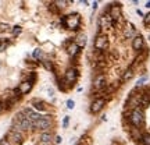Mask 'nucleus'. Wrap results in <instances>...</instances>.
Masks as SVG:
<instances>
[{"mask_svg":"<svg viewBox=\"0 0 150 145\" xmlns=\"http://www.w3.org/2000/svg\"><path fill=\"white\" fill-rule=\"evenodd\" d=\"M94 48L99 52L106 50L107 48H108V41H107L106 35H97L96 36V39H94Z\"/></svg>","mask_w":150,"mask_h":145,"instance_id":"20e7f679","label":"nucleus"},{"mask_svg":"<svg viewBox=\"0 0 150 145\" xmlns=\"http://www.w3.org/2000/svg\"><path fill=\"white\" fill-rule=\"evenodd\" d=\"M56 142L57 144H60V142H61V137H56Z\"/></svg>","mask_w":150,"mask_h":145,"instance_id":"473e14b6","label":"nucleus"},{"mask_svg":"<svg viewBox=\"0 0 150 145\" xmlns=\"http://www.w3.org/2000/svg\"><path fill=\"white\" fill-rule=\"evenodd\" d=\"M35 127H36V128H39V130H42L43 132H49L50 127H51V121H50L49 116L42 117L40 120H38L36 123H35Z\"/></svg>","mask_w":150,"mask_h":145,"instance_id":"39448f33","label":"nucleus"},{"mask_svg":"<svg viewBox=\"0 0 150 145\" xmlns=\"http://www.w3.org/2000/svg\"><path fill=\"white\" fill-rule=\"evenodd\" d=\"M25 114V117L28 120H31L32 123H36L38 120H40L42 119V116H39V114L36 113V112H33L32 109H25V110H22Z\"/></svg>","mask_w":150,"mask_h":145,"instance_id":"6e6552de","label":"nucleus"},{"mask_svg":"<svg viewBox=\"0 0 150 145\" xmlns=\"http://www.w3.org/2000/svg\"><path fill=\"white\" fill-rule=\"evenodd\" d=\"M38 145H51V142H50V144H47V142H40V141H39V144Z\"/></svg>","mask_w":150,"mask_h":145,"instance_id":"72a5a7b5","label":"nucleus"},{"mask_svg":"<svg viewBox=\"0 0 150 145\" xmlns=\"http://www.w3.org/2000/svg\"><path fill=\"white\" fill-rule=\"evenodd\" d=\"M129 120L131 123L133 124L135 127H140L142 124L144 123V114H143V110L140 107H136L132 110L131 116H129Z\"/></svg>","mask_w":150,"mask_h":145,"instance_id":"f257e3e1","label":"nucleus"},{"mask_svg":"<svg viewBox=\"0 0 150 145\" xmlns=\"http://www.w3.org/2000/svg\"><path fill=\"white\" fill-rule=\"evenodd\" d=\"M75 43L78 45L79 48H83L86 45V35L85 34H79L76 38H75Z\"/></svg>","mask_w":150,"mask_h":145,"instance_id":"2eb2a0df","label":"nucleus"},{"mask_svg":"<svg viewBox=\"0 0 150 145\" xmlns=\"http://www.w3.org/2000/svg\"><path fill=\"white\" fill-rule=\"evenodd\" d=\"M32 105L36 107L38 110H42V112H46V110H47V105H46L44 102H42V101L35 99V101H32Z\"/></svg>","mask_w":150,"mask_h":145,"instance_id":"4468645a","label":"nucleus"},{"mask_svg":"<svg viewBox=\"0 0 150 145\" xmlns=\"http://www.w3.org/2000/svg\"><path fill=\"white\" fill-rule=\"evenodd\" d=\"M19 92L21 94H28L32 89V81H24L22 84H19Z\"/></svg>","mask_w":150,"mask_h":145,"instance_id":"f8f14e48","label":"nucleus"},{"mask_svg":"<svg viewBox=\"0 0 150 145\" xmlns=\"http://www.w3.org/2000/svg\"><path fill=\"white\" fill-rule=\"evenodd\" d=\"M49 8H50V11H51V13H54V14H57V13H58V10H57L56 4H51V6H50Z\"/></svg>","mask_w":150,"mask_h":145,"instance_id":"cd10ccee","label":"nucleus"},{"mask_svg":"<svg viewBox=\"0 0 150 145\" xmlns=\"http://www.w3.org/2000/svg\"><path fill=\"white\" fill-rule=\"evenodd\" d=\"M68 123H69V117H64V120H63V126H64V128L68 127Z\"/></svg>","mask_w":150,"mask_h":145,"instance_id":"bb28decb","label":"nucleus"},{"mask_svg":"<svg viewBox=\"0 0 150 145\" xmlns=\"http://www.w3.org/2000/svg\"><path fill=\"white\" fill-rule=\"evenodd\" d=\"M6 138L8 139V142H10L11 145H17V144H21V142H22V139H24V134H22V131H18V130L11 128L10 131L7 132Z\"/></svg>","mask_w":150,"mask_h":145,"instance_id":"7ed1b4c3","label":"nucleus"},{"mask_svg":"<svg viewBox=\"0 0 150 145\" xmlns=\"http://www.w3.org/2000/svg\"><path fill=\"white\" fill-rule=\"evenodd\" d=\"M7 29H10V25L8 24H0V32H4Z\"/></svg>","mask_w":150,"mask_h":145,"instance_id":"b1692460","label":"nucleus"},{"mask_svg":"<svg viewBox=\"0 0 150 145\" xmlns=\"http://www.w3.org/2000/svg\"><path fill=\"white\" fill-rule=\"evenodd\" d=\"M93 87L96 89H103L106 87V78L103 74H100V76L96 77V80L93 81Z\"/></svg>","mask_w":150,"mask_h":145,"instance_id":"9b49d317","label":"nucleus"},{"mask_svg":"<svg viewBox=\"0 0 150 145\" xmlns=\"http://www.w3.org/2000/svg\"><path fill=\"white\" fill-rule=\"evenodd\" d=\"M39 139H40V142H47V144H50V142H53V135H51L50 132H42Z\"/></svg>","mask_w":150,"mask_h":145,"instance_id":"dca6fc26","label":"nucleus"},{"mask_svg":"<svg viewBox=\"0 0 150 145\" xmlns=\"http://www.w3.org/2000/svg\"><path fill=\"white\" fill-rule=\"evenodd\" d=\"M146 7H149V8H150V1H147V3H146Z\"/></svg>","mask_w":150,"mask_h":145,"instance_id":"c9c22d12","label":"nucleus"},{"mask_svg":"<svg viewBox=\"0 0 150 145\" xmlns=\"http://www.w3.org/2000/svg\"><path fill=\"white\" fill-rule=\"evenodd\" d=\"M142 144L150 145V134H143V135H142Z\"/></svg>","mask_w":150,"mask_h":145,"instance_id":"412c9836","label":"nucleus"},{"mask_svg":"<svg viewBox=\"0 0 150 145\" xmlns=\"http://www.w3.org/2000/svg\"><path fill=\"white\" fill-rule=\"evenodd\" d=\"M132 76H133V69H128L126 70V71H125V74L124 76H122V80H124V81H128V80H131L132 78Z\"/></svg>","mask_w":150,"mask_h":145,"instance_id":"aec40b11","label":"nucleus"},{"mask_svg":"<svg viewBox=\"0 0 150 145\" xmlns=\"http://www.w3.org/2000/svg\"><path fill=\"white\" fill-rule=\"evenodd\" d=\"M76 145H82V144H76Z\"/></svg>","mask_w":150,"mask_h":145,"instance_id":"4c0bfd02","label":"nucleus"},{"mask_svg":"<svg viewBox=\"0 0 150 145\" xmlns=\"http://www.w3.org/2000/svg\"><path fill=\"white\" fill-rule=\"evenodd\" d=\"M1 110H3V106H1V105H0V112H1Z\"/></svg>","mask_w":150,"mask_h":145,"instance_id":"e433bc0d","label":"nucleus"},{"mask_svg":"<svg viewBox=\"0 0 150 145\" xmlns=\"http://www.w3.org/2000/svg\"><path fill=\"white\" fill-rule=\"evenodd\" d=\"M142 135H143V134L139 131V128H133L131 131V137L133 139H142Z\"/></svg>","mask_w":150,"mask_h":145,"instance_id":"6ab92c4d","label":"nucleus"},{"mask_svg":"<svg viewBox=\"0 0 150 145\" xmlns=\"http://www.w3.org/2000/svg\"><path fill=\"white\" fill-rule=\"evenodd\" d=\"M43 66H44V67H46L47 70H51V69H53V67H51V63H50L49 60H44V62H43Z\"/></svg>","mask_w":150,"mask_h":145,"instance_id":"a878e982","label":"nucleus"},{"mask_svg":"<svg viewBox=\"0 0 150 145\" xmlns=\"http://www.w3.org/2000/svg\"><path fill=\"white\" fill-rule=\"evenodd\" d=\"M143 45H144L143 36H140V35L135 36L133 41H132V48H133V50H136V52H140V49L143 48Z\"/></svg>","mask_w":150,"mask_h":145,"instance_id":"1a4fd4ad","label":"nucleus"},{"mask_svg":"<svg viewBox=\"0 0 150 145\" xmlns=\"http://www.w3.org/2000/svg\"><path fill=\"white\" fill-rule=\"evenodd\" d=\"M104 103H106V101H104L103 98H97V99L92 103L90 112H92V113H97V112H100V110L103 109V106H104Z\"/></svg>","mask_w":150,"mask_h":145,"instance_id":"423d86ee","label":"nucleus"},{"mask_svg":"<svg viewBox=\"0 0 150 145\" xmlns=\"http://www.w3.org/2000/svg\"><path fill=\"white\" fill-rule=\"evenodd\" d=\"M33 57H35V59H39V60H42V57H43V52L40 50V49H36V50L33 52Z\"/></svg>","mask_w":150,"mask_h":145,"instance_id":"4be33fe9","label":"nucleus"},{"mask_svg":"<svg viewBox=\"0 0 150 145\" xmlns=\"http://www.w3.org/2000/svg\"><path fill=\"white\" fill-rule=\"evenodd\" d=\"M75 78H76V70L75 69H68L67 73H65V80L68 82H74Z\"/></svg>","mask_w":150,"mask_h":145,"instance_id":"ddd939ff","label":"nucleus"},{"mask_svg":"<svg viewBox=\"0 0 150 145\" xmlns=\"http://www.w3.org/2000/svg\"><path fill=\"white\" fill-rule=\"evenodd\" d=\"M110 17H111V20L114 22L118 21L121 18V6H118V4L111 6V8H110Z\"/></svg>","mask_w":150,"mask_h":145,"instance_id":"0eeeda50","label":"nucleus"},{"mask_svg":"<svg viewBox=\"0 0 150 145\" xmlns=\"http://www.w3.org/2000/svg\"><path fill=\"white\" fill-rule=\"evenodd\" d=\"M56 4H58V7H60V8H63V7H65L67 1H56Z\"/></svg>","mask_w":150,"mask_h":145,"instance_id":"c756f323","label":"nucleus"},{"mask_svg":"<svg viewBox=\"0 0 150 145\" xmlns=\"http://www.w3.org/2000/svg\"><path fill=\"white\" fill-rule=\"evenodd\" d=\"M99 24L101 25V28H110V27L114 24V21L111 20L110 14H108V15H101V17H100Z\"/></svg>","mask_w":150,"mask_h":145,"instance_id":"9d476101","label":"nucleus"},{"mask_svg":"<svg viewBox=\"0 0 150 145\" xmlns=\"http://www.w3.org/2000/svg\"><path fill=\"white\" fill-rule=\"evenodd\" d=\"M78 50H79V46L75 43V42L68 46V55H69V56H75V55L78 53Z\"/></svg>","mask_w":150,"mask_h":145,"instance_id":"f3484780","label":"nucleus"},{"mask_svg":"<svg viewBox=\"0 0 150 145\" xmlns=\"http://www.w3.org/2000/svg\"><path fill=\"white\" fill-rule=\"evenodd\" d=\"M143 22H144V25H150V13H149V14H146V15H144V18H143Z\"/></svg>","mask_w":150,"mask_h":145,"instance_id":"393cba45","label":"nucleus"},{"mask_svg":"<svg viewBox=\"0 0 150 145\" xmlns=\"http://www.w3.org/2000/svg\"><path fill=\"white\" fill-rule=\"evenodd\" d=\"M146 80H147V77H143V78H140V80L138 81V85H142V84H143V82L146 81Z\"/></svg>","mask_w":150,"mask_h":145,"instance_id":"2f4dec72","label":"nucleus"},{"mask_svg":"<svg viewBox=\"0 0 150 145\" xmlns=\"http://www.w3.org/2000/svg\"><path fill=\"white\" fill-rule=\"evenodd\" d=\"M21 31H22V28H21L19 25H15L14 28H12V35H14V36H17V35L21 34Z\"/></svg>","mask_w":150,"mask_h":145,"instance_id":"5701e85b","label":"nucleus"},{"mask_svg":"<svg viewBox=\"0 0 150 145\" xmlns=\"http://www.w3.org/2000/svg\"><path fill=\"white\" fill-rule=\"evenodd\" d=\"M0 145H11V144H10V142H8V139H7L6 137H4V138L0 141Z\"/></svg>","mask_w":150,"mask_h":145,"instance_id":"c85d7f7f","label":"nucleus"},{"mask_svg":"<svg viewBox=\"0 0 150 145\" xmlns=\"http://www.w3.org/2000/svg\"><path fill=\"white\" fill-rule=\"evenodd\" d=\"M67 106H68V109H74V101L69 99V101L67 102Z\"/></svg>","mask_w":150,"mask_h":145,"instance_id":"7c9ffc66","label":"nucleus"},{"mask_svg":"<svg viewBox=\"0 0 150 145\" xmlns=\"http://www.w3.org/2000/svg\"><path fill=\"white\" fill-rule=\"evenodd\" d=\"M124 34H125V36H126V38H132V36L135 35V28H133V25H131V24H129V25L125 28Z\"/></svg>","mask_w":150,"mask_h":145,"instance_id":"a211bd4d","label":"nucleus"},{"mask_svg":"<svg viewBox=\"0 0 150 145\" xmlns=\"http://www.w3.org/2000/svg\"><path fill=\"white\" fill-rule=\"evenodd\" d=\"M79 22H81V18L78 14H69L65 18H63V24L68 29H76L79 27Z\"/></svg>","mask_w":150,"mask_h":145,"instance_id":"f03ea898","label":"nucleus"},{"mask_svg":"<svg viewBox=\"0 0 150 145\" xmlns=\"http://www.w3.org/2000/svg\"><path fill=\"white\" fill-rule=\"evenodd\" d=\"M53 95H54V92H53L51 89H49V96H53Z\"/></svg>","mask_w":150,"mask_h":145,"instance_id":"f704fd0d","label":"nucleus"}]
</instances>
